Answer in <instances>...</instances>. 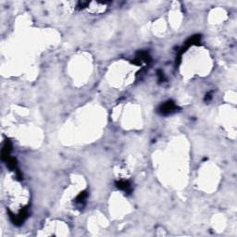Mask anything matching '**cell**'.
I'll return each mask as SVG.
<instances>
[{"label":"cell","mask_w":237,"mask_h":237,"mask_svg":"<svg viewBox=\"0 0 237 237\" xmlns=\"http://www.w3.org/2000/svg\"><path fill=\"white\" fill-rule=\"evenodd\" d=\"M117 186L120 189H121V190L127 191V190H129V188L131 185H130V183L127 181H120L118 183H117Z\"/></svg>","instance_id":"7a4b0ae2"},{"label":"cell","mask_w":237,"mask_h":237,"mask_svg":"<svg viewBox=\"0 0 237 237\" xmlns=\"http://www.w3.org/2000/svg\"><path fill=\"white\" fill-rule=\"evenodd\" d=\"M86 193H81V194H80L79 195L77 196V198H76V203L78 204H80V205H81V204H83V202L85 201V198H86Z\"/></svg>","instance_id":"3957f363"},{"label":"cell","mask_w":237,"mask_h":237,"mask_svg":"<svg viewBox=\"0 0 237 237\" xmlns=\"http://www.w3.org/2000/svg\"><path fill=\"white\" fill-rule=\"evenodd\" d=\"M177 109L176 106H175V104H174L172 101H168V102H166L164 103L163 105L160 107V109H159V110H160V112L162 114H169L170 112H172V111H174Z\"/></svg>","instance_id":"6da1fadb"}]
</instances>
